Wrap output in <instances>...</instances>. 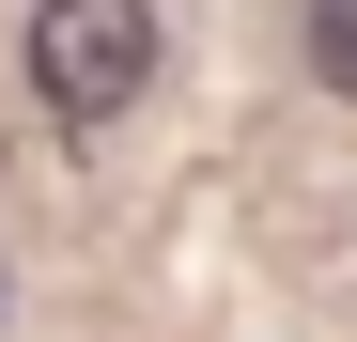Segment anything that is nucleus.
Returning <instances> with one entry per match:
<instances>
[{"label": "nucleus", "instance_id": "obj_1", "mask_svg": "<svg viewBox=\"0 0 357 342\" xmlns=\"http://www.w3.org/2000/svg\"><path fill=\"white\" fill-rule=\"evenodd\" d=\"M31 94L47 125H125L155 94V0H31Z\"/></svg>", "mask_w": 357, "mask_h": 342}, {"label": "nucleus", "instance_id": "obj_2", "mask_svg": "<svg viewBox=\"0 0 357 342\" xmlns=\"http://www.w3.org/2000/svg\"><path fill=\"white\" fill-rule=\"evenodd\" d=\"M295 47H311V78L357 109V0H311V16H295Z\"/></svg>", "mask_w": 357, "mask_h": 342}, {"label": "nucleus", "instance_id": "obj_3", "mask_svg": "<svg viewBox=\"0 0 357 342\" xmlns=\"http://www.w3.org/2000/svg\"><path fill=\"white\" fill-rule=\"evenodd\" d=\"M0 311H16V265H0Z\"/></svg>", "mask_w": 357, "mask_h": 342}]
</instances>
